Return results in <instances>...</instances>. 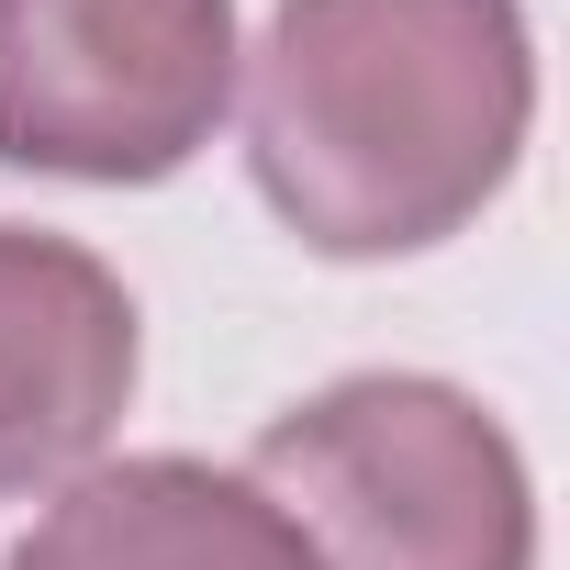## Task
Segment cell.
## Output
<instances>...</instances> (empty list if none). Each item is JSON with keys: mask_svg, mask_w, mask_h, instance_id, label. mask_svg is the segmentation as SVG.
<instances>
[{"mask_svg": "<svg viewBox=\"0 0 570 570\" xmlns=\"http://www.w3.org/2000/svg\"><path fill=\"white\" fill-rule=\"evenodd\" d=\"M235 79L257 202L314 257L448 246L537 124L525 0H279Z\"/></svg>", "mask_w": 570, "mask_h": 570, "instance_id": "6da1fadb", "label": "cell"}, {"mask_svg": "<svg viewBox=\"0 0 570 570\" xmlns=\"http://www.w3.org/2000/svg\"><path fill=\"white\" fill-rule=\"evenodd\" d=\"M246 481L292 514L314 570H537V481L514 436L425 370H347L292 403Z\"/></svg>", "mask_w": 570, "mask_h": 570, "instance_id": "7a4b0ae2", "label": "cell"}, {"mask_svg": "<svg viewBox=\"0 0 570 570\" xmlns=\"http://www.w3.org/2000/svg\"><path fill=\"white\" fill-rule=\"evenodd\" d=\"M235 0H0V168L146 190L235 112Z\"/></svg>", "mask_w": 570, "mask_h": 570, "instance_id": "3957f363", "label": "cell"}, {"mask_svg": "<svg viewBox=\"0 0 570 570\" xmlns=\"http://www.w3.org/2000/svg\"><path fill=\"white\" fill-rule=\"evenodd\" d=\"M146 336L135 292L46 224H0V503L79 481L124 403H135Z\"/></svg>", "mask_w": 570, "mask_h": 570, "instance_id": "277c9868", "label": "cell"}, {"mask_svg": "<svg viewBox=\"0 0 570 570\" xmlns=\"http://www.w3.org/2000/svg\"><path fill=\"white\" fill-rule=\"evenodd\" d=\"M0 570H314V548L246 470L157 448V459H90L79 481H57V503L12 537Z\"/></svg>", "mask_w": 570, "mask_h": 570, "instance_id": "5b68a950", "label": "cell"}]
</instances>
